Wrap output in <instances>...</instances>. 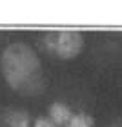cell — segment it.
Here are the masks:
<instances>
[{
	"instance_id": "6da1fadb",
	"label": "cell",
	"mask_w": 122,
	"mask_h": 127,
	"mask_svg": "<svg viewBox=\"0 0 122 127\" xmlns=\"http://www.w3.org/2000/svg\"><path fill=\"white\" fill-rule=\"evenodd\" d=\"M2 71L7 84L18 93L35 95L42 91L44 78L40 62L29 45L22 42L7 45L2 55Z\"/></svg>"
},
{
	"instance_id": "52a82bcc",
	"label": "cell",
	"mask_w": 122,
	"mask_h": 127,
	"mask_svg": "<svg viewBox=\"0 0 122 127\" xmlns=\"http://www.w3.org/2000/svg\"><path fill=\"white\" fill-rule=\"evenodd\" d=\"M113 127H122V124H115V125H113Z\"/></svg>"
},
{
	"instance_id": "3957f363",
	"label": "cell",
	"mask_w": 122,
	"mask_h": 127,
	"mask_svg": "<svg viewBox=\"0 0 122 127\" xmlns=\"http://www.w3.org/2000/svg\"><path fill=\"white\" fill-rule=\"evenodd\" d=\"M71 114L73 113L69 111V107L64 105V103H60V102H57V103H53V105L49 107V120L57 127H64L67 124V120L71 118Z\"/></svg>"
},
{
	"instance_id": "5b68a950",
	"label": "cell",
	"mask_w": 122,
	"mask_h": 127,
	"mask_svg": "<svg viewBox=\"0 0 122 127\" xmlns=\"http://www.w3.org/2000/svg\"><path fill=\"white\" fill-rule=\"evenodd\" d=\"M64 127H95V120L88 113H77L71 114V118L67 120V124Z\"/></svg>"
},
{
	"instance_id": "8992f818",
	"label": "cell",
	"mask_w": 122,
	"mask_h": 127,
	"mask_svg": "<svg viewBox=\"0 0 122 127\" xmlns=\"http://www.w3.org/2000/svg\"><path fill=\"white\" fill-rule=\"evenodd\" d=\"M35 127H57V125L51 122L49 118H38L37 122H35Z\"/></svg>"
},
{
	"instance_id": "277c9868",
	"label": "cell",
	"mask_w": 122,
	"mask_h": 127,
	"mask_svg": "<svg viewBox=\"0 0 122 127\" xmlns=\"http://www.w3.org/2000/svg\"><path fill=\"white\" fill-rule=\"evenodd\" d=\"M4 122L7 127H29V116L24 111L11 109V111L4 113Z\"/></svg>"
},
{
	"instance_id": "7a4b0ae2",
	"label": "cell",
	"mask_w": 122,
	"mask_h": 127,
	"mask_svg": "<svg viewBox=\"0 0 122 127\" xmlns=\"http://www.w3.org/2000/svg\"><path fill=\"white\" fill-rule=\"evenodd\" d=\"M48 47L51 51H55L60 58L67 60L77 56L84 47V38L78 31L73 29H66V31H55L48 34V40H46Z\"/></svg>"
}]
</instances>
